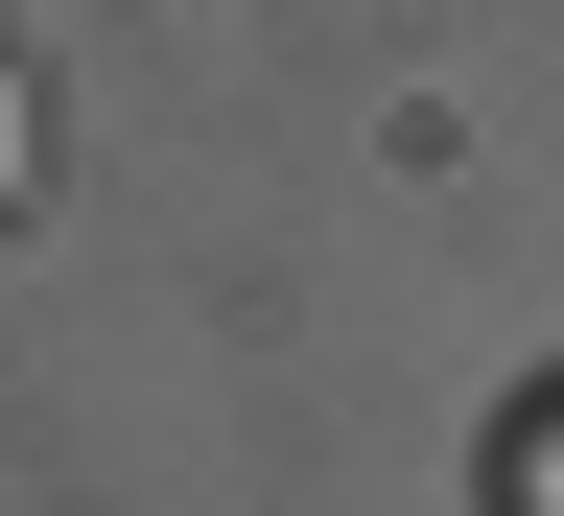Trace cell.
I'll list each match as a JSON object with an SVG mask.
<instances>
[{"label":"cell","instance_id":"obj_1","mask_svg":"<svg viewBox=\"0 0 564 516\" xmlns=\"http://www.w3.org/2000/svg\"><path fill=\"white\" fill-rule=\"evenodd\" d=\"M518 516H564V422H518Z\"/></svg>","mask_w":564,"mask_h":516}]
</instances>
